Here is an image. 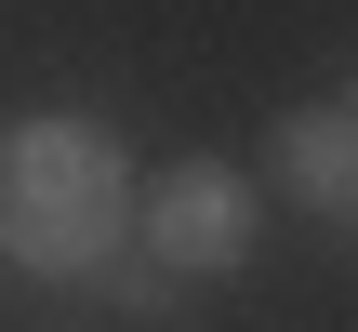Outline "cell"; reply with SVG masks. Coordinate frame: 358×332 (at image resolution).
Returning a JSON list of instances; mask_svg holds the SVG:
<instances>
[{"mask_svg": "<svg viewBox=\"0 0 358 332\" xmlns=\"http://www.w3.org/2000/svg\"><path fill=\"white\" fill-rule=\"evenodd\" d=\"M133 226V160L93 120H27L0 133V253L27 279H93Z\"/></svg>", "mask_w": 358, "mask_h": 332, "instance_id": "cell-1", "label": "cell"}, {"mask_svg": "<svg viewBox=\"0 0 358 332\" xmlns=\"http://www.w3.org/2000/svg\"><path fill=\"white\" fill-rule=\"evenodd\" d=\"M146 253H159L173 279H226V266L252 253V186H239L226 160H186V173L146 200Z\"/></svg>", "mask_w": 358, "mask_h": 332, "instance_id": "cell-2", "label": "cell"}, {"mask_svg": "<svg viewBox=\"0 0 358 332\" xmlns=\"http://www.w3.org/2000/svg\"><path fill=\"white\" fill-rule=\"evenodd\" d=\"M279 173L319 200V213H358V106H306L279 133Z\"/></svg>", "mask_w": 358, "mask_h": 332, "instance_id": "cell-3", "label": "cell"}, {"mask_svg": "<svg viewBox=\"0 0 358 332\" xmlns=\"http://www.w3.org/2000/svg\"><path fill=\"white\" fill-rule=\"evenodd\" d=\"M93 279H106V306H133V319H159V306H173V266H159V253H106Z\"/></svg>", "mask_w": 358, "mask_h": 332, "instance_id": "cell-4", "label": "cell"}]
</instances>
